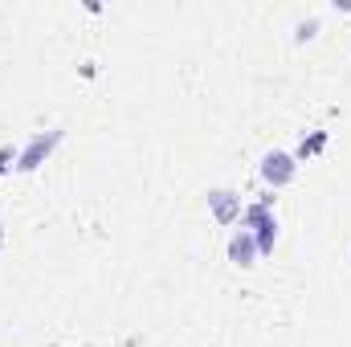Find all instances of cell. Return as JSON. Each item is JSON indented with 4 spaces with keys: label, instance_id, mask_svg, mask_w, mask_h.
<instances>
[{
    "label": "cell",
    "instance_id": "cell-1",
    "mask_svg": "<svg viewBox=\"0 0 351 347\" xmlns=\"http://www.w3.org/2000/svg\"><path fill=\"white\" fill-rule=\"evenodd\" d=\"M62 143V131H41V135H33L21 152H16V172H37L45 160H49V152Z\"/></svg>",
    "mask_w": 351,
    "mask_h": 347
},
{
    "label": "cell",
    "instance_id": "cell-2",
    "mask_svg": "<svg viewBox=\"0 0 351 347\" xmlns=\"http://www.w3.org/2000/svg\"><path fill=\"white\" fill-rule=\"evenodd\" d=\"M245 225L254 229V241H258V254H274V241H278V221L269 213V204H254L245 208Z\"/></svg>",
    "mask_w": 351,
    "mask_h": 347
},
{
    "label": "cell",
    "instance_id": "cell-3",
    "mask_svg": "<svg viewBox=\"0 0 351 347\" xmlns=\"http://www.w3.org/2000/svg\"><path fill=\"white\" fill-rule=\"evenodd\" d=\"M298 176V160L290 152H265L262 156V180L274 188H286L290 180Z\"/></svg>",
    "mask_w": 351,
    "mask_h": 347
},
{
    "label": "cell",
    "instance_id": "cell-4",
    "mask_svg": "<svg viewBox=\"0 0 351 347\" xmlns=\"http://www.w3.org/2000/svg\"><path fill=\"white\" fill-rule=\"evenodd\" d=\"M208 208H213L217 225H233L241 217V196L233 188H217V192H208Z\"/></svg>",
    "mask_w": 351,
    "mask_h": 347
},
{
    "label": "cell",
    "instance_id": "cell-5",
    "mask_svg": "<svg viewBox=\"0 0 351 347\" xmlns=\"http://www.w3.org/2000/svg\"><path fill=\"white\" fill-rule=\"evenodd\" d=\"M258 241H254V233L250 229H241V233H233V241H229V261L233 265H241V270H250V265H258Z\"/></svg>",
    "mask_w": 351,
    "mask_h": 347
},
{
    "label": "cell",
    "instance_id": "cell-6",
    "mask_svg": "<svg viewBox=\"0 0 351 347\" xmlns=\"http://www.w3.org/2000/svg\"><path fill=\"white\" fill-rule=\"evenodd\" d=\"M327 147V131H315L311 139H302V147H298V156L294 160H311V156H319Z\"/></svg>",
    "mask_w": 351,
    "mask_h": 347
},
{
    "label": "cell",
    "instance_id": "cell-7",
    "mask_svg": "<svg viewBox=\"0 0 351 347\" xmlns=\"http://www.w3.org/2000/svg\"><path fill=\"white\" fill-rule=\"evenodd\" d=\"M315 29H319V21L311 16V21H302V25H298V33H294V37H298V41H311V37H315Z\"/></svg>",
    "mask_w": 351,
    "mask_h": 347
},
{
    "label": "cell",
    "instance_id": "cell-8",
    "mask_svg": "<svg viewBox=\"0 0 351 347\" xmlns=\"http://www.w3.org/2000/svg\"><path fill=\"white\" fill-rule=\"evenodd\" d=\"M12 164H16V152H12V147H0V176L8 172Z\"/></svg>",
    "mask_w": 351,
    "mask_h": 347
}]
</instances>
